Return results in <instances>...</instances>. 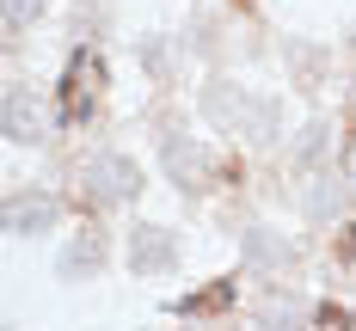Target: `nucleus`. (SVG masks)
Here are the masks:
<instances>
[{
  "label": "nucleus",
  "mask_w": 356,
  "mask_h": 331,
  "mask_svg": "<svg viewBox=\"0 0 356 331\" xmlns=\"http://www.w3.org/2000/svg\"><path fill=\"white\" fill-rule=\"evenodd\" d=\"M320 147H325V123H307V135H301V147H295V160H301V166H314V160H320Z\"/></svg>",
  "instance_id": "9b49d317"
},
{
  "label": "nucleus",
  "mask_w": 356,
  "mask_h": 331,
  "mask_svg": "<svg viewBox=\"0 0 356 331\" xmlns=\"http://www.w3.org/2000/svg\"><path fill=\"white\" fill-rule=\"evenodd\" d=\"M350 190H356V178L350 184H338V172H325L320 184H314V190H307V209H314V215H344V203H350Z\"/></svg>",
  "instance_id": "0eeeda50"
},
{
  "label": "nucleus",
  "mask_w": 356,
  "mask_h": 331,
  "mask_svg": "<svg viewBox=\"0 0 356 331\" xmlns=\"http://www.w3.org/2000/svg\"><path fill=\"white\" fill-rule=\"evenodd\" d=\"M99 257H105V246H99V233L74 239V252L62 257V276H86V270H99Z\"/></svg>",
  "instance_id": "6e6552de"
},
{
  "label": "nucleus",
  "mask_w": 356,
  "mask_h": 331,
  "mask_svg": "<svg viewBox=\"0 0 356 331\" xmlns=\"http://www.w3.org/2000/svg\"><path fill=\"white\" fill-rule=\"evenodd\" d=\"M37 19H43V0H6V31H31Z\"/></svg>",
  "instance_id": "9d476101"
},
{
  "label": "nucleus",
  "mask_w": 356,
  "mask_h": 331,
  "mask_svg": "<svg viewBox=\"0 0 356 331\" xmlns=\"http://www.w3.org/2000/svg\"><path fill=\"white\" fill-rule=\"evenodd\" d=\"M350 43H356V37H350Z\"/></svg>",
  "instance_id": "ddd939ff"
},
{
  "label": "nucleus",
  "mask_w": 356,
  "mask_h": 331,
  "mask_svg": "<svg viewBox=\"0 0 356 331\" xmlns=\"http://www.w3.org/2000/svg\"><path fill=\"white\" fill-rule=\"evenodd\" d=\"M246 257H252V264H289L295 252H289V246H277L264 227H252V233H246Z\"/></svg>",
  "instance_id": "1a4fd4ad"
},
{
  "label": "nucleus",
  "mask_w": 356,
  "mask_h": 331,
  "mask_svg": "<svg viewBox=\"0 0 356 331\" xmlns=\"http://www.w3.org/2000/svg\"><path fill=\"white\" fill-rule=\"evenodd\" d=\"M129 264H136L142 276H160V270L178 264V239L166 227H136V233H129Z\"/></svg>",
  "instance_id": "20e7f679"
},
{
  "label": "nucleus",
  "mask_w": 356,
  "mask_h": 331,
  "mask_svg": "<svg viewBox=\"0 0 356 331\" xmlns=\"http://www.w3.org/2000/svg\"><path fill=\"white\" fill-rule=\"evenodd\" d=\"M344 178H356V142H350V160H344Z\"/></svg>",
  "instance_id": "f8f14e48"
},
{
  "label": "nucleus",
  "mask_w": 356,
  "mask_h": 331,
  "mask_svg": "<svg viewBox=\"0 0 356 331\" xmlns=\"http://www.w3.org/2000/svg\"><path fill=\"white\" fill-rule=\"evenodd\" d=\"M0 117H6V135H13V142H37V135L49 129L43 105H37V99H25V92H6V110H0Z\"/></svg>",
  "instance_id": "39448f33"
},
{
  "label": "nucleus",
  "mask_w": 356,
  "mask_h": 331,
  "mask_svg": "<svg viewBox=\"0 0 356 331\" xmlns=\"http://www.w3.org/2000/svg\"><path fill=\"white\" fill-rule=\"evenodd\" d=\"M166 172H172V184L197 190V184H203V172H209V160H203L197 147H184V135H166Z\"/></svg>",
  "instance_id": "423d86ee"
},
{
  "label": "nucleus",
  "mask_w": 356,
  "mask_h": 331,
  "mask_svg": "<svg viewBox=\"0 0 356 331\" xmlns=\"http://www.w3.org/2000/svg\"><path fill=\"white\" fill-rule=\"evenodd\" d=\"M209 110H215V117H227V129L246 135V142H270V135H277V105H270V99H246V92L234 99L227 86H215Z\"/></svg>",
  "instance_id": "f257e3e1"
},
{
  "label": "nucleus",
  "mask_w": 356,
  "mask_h": 331,
  "mask_svg": "<svg viewBox=\"0 0 356 331\" xmlns=\"http://www.w3.org/2000/svg\"><path fill=\"white\" fill-rule=\"evenodd\" d=\"M62 221V203L49 196V190H19V196H6V233H19V239H31L43 227H56Z\"/></svg>",
  "instance_id": "7ed1b4c3"
},
{
  "label": "nucleus",
  "mask_w": 356,
  "mask_h": 331,
  "mask_svg": "<svg viewBox=\"0 0 356 331\" xmlns=\"http://www.w3.org/2000/svg\"><path fill=\"white\" fill-rule=\"evenodd\" d=\"M136 160H123V153H99V160H86V203H99V209H117V203H129L136 196Z\"/></svg>",
  "instance_id": "f03ea898"
}]
</instances>
